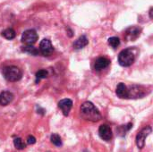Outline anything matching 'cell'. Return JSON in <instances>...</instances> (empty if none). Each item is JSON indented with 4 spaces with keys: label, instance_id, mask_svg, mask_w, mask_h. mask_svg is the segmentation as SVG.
<instances>
[{
    "label": "cell",
    "instance_id": "6da1fadb",
    "mask_svg": "<svg viewBox=\"0 0 153 152\" xmlns=\"http://www.w3.org/2000/svg\"><path fill=\"white\" fill-rule=\"evenodd\" d=\"M81 116L83 119L91 122H98L102 117L98 108L90 101H86L81 106Z\"/></svg>",
    "mask_w": 153,
    "mask_h": 152
},
{
    "label": "cell",
    "instance_id": "7a4b0ae2",
    "mask_svg": "<svg viewBox=\"0 0 153 152\" xmlns=\"http://www.w3.org/2000/svg\"><path fill=\"white\" fill-rule=\"evenodd\" d=\"M2 73H3L4 79L8 82H12L21 80V78L22 76V70L20 68H18L17 66H14V65L4 67L3 69Z\"/></svg>",
    "mask_w": 153,
    "mask_h": 152
},
{
    "label": "cell",
    "instance_id": "3957f363",
    "mask_svg": "<svg viewBox=\"0 0 153 152\" xmlns=\"http://www.w3.org/2000/svg\"><path fill=\"white\" fill-rule=\"evenodd\" d=\"M135 60V56L131 48L122 50L118 55V63L121 66L128 67L134 64Z\"/></svg>",
    "mask_w": 153,
    "mask_h": 152
},
{
    "label": "cell",
    "instance_id": "277c9868",
    "mask_svg": "<svg viewBox=\"0 0 153 152\" xmlns=\"http://www.w3.org/2000/svg\"><path fill=\"white\" fill-rule=\"evenodd\" d=\"M152 129L151 126H146L144 127L143 130H141L138 134L136 135V145L139 149H143L145 145V141H146V138L150 135V133H152Z\"/></svg>",
    "mask_w": 153,
    "mask_h": 152
},
{
    "label": "cell",
    "instance_id": "5b68a950",
    "mask_svg": "<svg viewBox=\"0 0 153 152\" xmlns=\"http://www.w3.org/2000/svg\"><path fill=\"white\" fill-rule=\"evenodd\" d=\"M38 39V34L34 30H27L22 35V42L26 46H32Z\"/></svg>",
    "mask_w": 153,
    "mask_h": 152
},
{
    "label": "cell",
    "instance_id": "8992f818",
    "mask_svg": "<svg viewBox=\"0 0 153 152\" xmlns=\"http://www.w3.org/2000/svg\"><path fill=\"white\" fill-rule=\"evenodd\" d=\"M99 135L102 140L106 142L110 141L113 137V133L110 126L108 125H101L99 128Z\"/></svg>",
    "mask_w": 153,
    "mask_h": 152
},
{
    "label": "cell",
    "instance_id": "52a82bcc",
    "mask_svg": "<svg viewBox=\"0 0 153 152\" xmlns=\"http://www.w3.org/2000/svg\"><path fill=\"white\" fill-rule=\"evenodd\" d=\"M54 48L53 46L50 42V40L44 39L41 40L40 44H39V52L43 55V56H49L52 52H53Z\"/></svg>",
    "mask_w": 153,
    "mask_h": 152
},
{
    "label": "cell",
    "instance_id": "ba28073f",
    "mask_svg": "<svg viewBox=\"0 0 153 152\" xmlns=\"http://www.w3.org/2000/svg\"><path fill=\"white\" fill-rule=\"evenodd\" d=\"M58 108L62 110L65 116H67L73 108V101L69 99H64L58 102Z\"/></svg>",
    "mask_w": 153,
    "mask_h": 152
},
{
    "label": "cell",
    "instance_id": "9c48e42d",
    "mask_svg": "<svg viewBox=\"0 0 153 152\" xmlns=\"http://www.w3.org/2000/svg\"><path fill=\"white\" fill-rule=\"evenodd\" d=\"M13 99V94L10 91L4 90L0 93V105L1 106H7L11 103Z\"/></svg>",
    "mask_w": 153,
    "mask_h": 152
},
{
    "label": "cell",
    "instance_id": "30bf717a",
    "mask_svg": "<svg viewBox=\"0 0 153 152\" xmlns=\"http://www.w3.org/2000/svg\"><path fill=\"white\" fill-rule=\"evenodd\" d=\"M110 64V61L106 58V57H99L98 59H96L95 64H94V68L96 71H101L105 68H107Z\"/></svg>",
    "mask_w": 153,
    "mask_h": 152
},
{
    "label": "cell",
    "instance_id": "8fae6325",
    "mask_svg": "<svg viewBox=\"0 0 153 152\" xmlns=\"http://www.w3.org/2000/svg\"><path fill=\"white\" fill-rule=\"evenodd\" d=\"M141 30L138 27H131L126 32V37L128 40H134L140 36Z\"/></svg>",
    "mask_w": 153,
    "mask_h": 152
},
{
    "label": "cell",
    "instance_id": "7c38bea8",
    "mask_svg": "<svg viewBox=\"0 0 153 152\" xmlns=\"http://www.w3.org/2000/svg\"><path fill=\"white\" fill-rule=\"evenodd\" d=\"M117 95L120 99H129V94H128V88L125 85V83H119L117 87L116 90Z\"/></svg>",
    "mask_w": 153,
    "mask_h": 152
},
{
    "label": "cell",
    "instance_id": "4fadbf2b",
    "mask_svg": "<svg viewBox=\"0 0 153 152\" xmlns=\"http://www.w3.org/2000/svg\"><path fill=\"white\" fill-rule=\"evenodd\" d=\"M89 43V40L88 39L85 37V36H81L79 39H77L75 40V42L74 43V49H82L84 47H86Z\"/></svg>",
    "mask_w": 153,
    "mask_h": 152
},
{
    "label": "cell",
    "instance_id": "5bb4252c",
    "mask_svg": "<svg viewBox=\"0 0 153 152\" xmlns=\"http://www.w3.org/2000/svg\"><path fill=\"white\" fill-rule=\"evenodd\" d=\"M2 35L5 38V39H14L15 38V31H14V30H13L12 28H8V29H6V30H4L3 32H2Z\"/></svg>",
    "mask_w": 153,
    "mask_h": 152
},
{
    "label": "cell",
    "instance_id": "9a60e30c",
    "mask_svg": "<svg viewBox=\"0 0 153 152\" xmlns=\"http://www.w3.org/2000/svg\"><path fill=\"white\" fill-rule=\"evenodd\" d=\"M133 127V125L131 124V123H129L128 125H121V126H119L117 129V131L118 132V133H119V135H121V136H125L126 135V133L131 129Z\"/></svg>",
    "mask_w": 153,
    "mask_h": 152
},
{
    "label": "cell",
    "instance_id": "2e32d148",
    "mask_svg": "<svg viewBox=\"0 0 153 152\" xmlns=\"http://www.w3.org/2000/svg\"><path fill=\"white\" fill-rule=\"evenodd\" d=\"M50 141H51V142H52L55 146H56V147L62 146V140H61L60 136H59L58 134H56V133H53V134L51 135Z\"/></svg>",
    "mask_w": 153,
    "mask_h": 152
},
{
    "label": "cell",
    "instance_id": "e0dca14e",
    "mask_svg": "<svg viewBox=\"0 0 153 152\" xmlns=\"http://www.w3.org/2000/svg\"><path fill=\"white\" fill-rule=\"evenodd\" d=\"M22 51H24L26 53H29L30 55H33V56L39 55V49H37L33 46H25V47H22Z\"/></svg>",
    "mask_w": 153,
    "mask_h": 152
},
{
    "label": "cell",
    "instance_id": "ac0fdd59",
    "mask_svg": "<svg viewBox=\"0 0 153 152\" xmlns=\"http://www.w3.org/2000/svg\"><path fill=\"white\" fill-rule=\"evenodd\" d=\"M13 144H14V147L17 150H23L26 147L25 143L23 142V141L21 138H15L13 140Z\"/></svg>",
    "mask_w": 153,
    "mask_h": 152
},
{
    "label": "cell",
    "instance_id": "d6986e66",
    "mask_svg": "<svg viewBox=\"0 0 153 152\" xmlns=\"http://www.w3.org/2000/svg\"><path fill=\"white\" fill-rule=\"evenodd\" d=\"M48 77V72L46 70H39L36 73V83H38L40 80Z\"/></svg>",
    "mask_w": 153,
    "mask_h": 152
},
{
    "label": "cell",
    "instance_id": "ffe728a7",
    "mask_svg": "<svg viewBox=\"0 0 153 152\" xmlns=\"http://www.w3.org/2000/svg\"><path fill=\"white\" fill-rule=\"evenodd\" d=\"M108 44L113 48H117L120 45V39L117 37H111L108 39Z\"/></svg>",
    "mask_w": 153,
    "mask_h": 152
},
{
    "label": "cell",
    "instance_id": "44dd1931",
    "mask_svg": "<svg viewBox=\"0 0 153 152\" xmlns=\"http://www.w3.org/2000/svg\"><path fill=\"white\" fill-rule=\"evenodd\" d=\"M35 142H36V138H35L34 136L29 135V136L27 137V143H28V144L31 145V144H34Z\"/></svg>",
    "mask_w": 153,
    "mask_h": 152
},
{
    "label": "cell",
    "instance_id": "7402d4cb",
    "mask_svg": "<svg viewBox=\"0 0 153 152\" xmlns=\"http://www.w3.org/2000/svg\"><path fill=\"white\" fill-rule=\"evenodd\" d=\"M150 17L152 18V8H151V10H150Z\"/></svg>",
    "mask_w": 153,
    "mask_h": 152
}]
</instances>
